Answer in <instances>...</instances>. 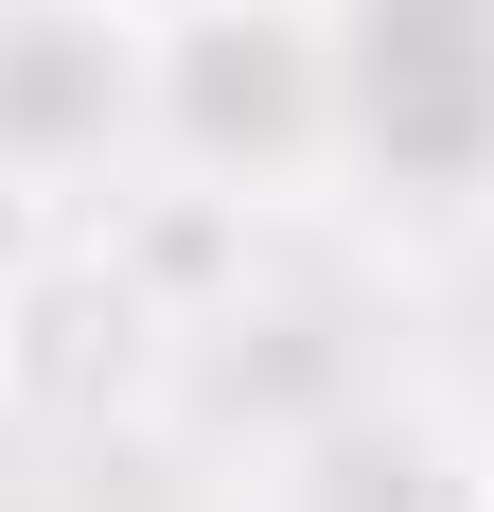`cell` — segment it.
<instances>
[{"mask_svg":"<svg viewBox=\"0 0 494 512\" xmlns=\"http://www.w3.org/2000/svg\"><path fill=\"white\" fill-rule=\"evenodd\" d=\"M336 142L406 195L494 177V0H336Z\"/></svg>","mask_w":494,"mask_h":512,"instance_id":"obj_1","label":"cell"},{"mask_svg":"<svg viewBox=\"0 0 494 512\" xmlns=\"http://www.w3.org/2000/svg\"><path fill=\"white\" fill-rule=\"evenodd\" d=\"M159 124L212 159V177H283V159L336 142V53L300 36V18H265V0H212V18H177V53H159Z\"/></svg>","mask_w":494,"mask_h":512,"instance_id":"obj_2","label":"cell"},{"mask_svg":"<svg viewBox=\"0 0 494 512\" xmlns=\"http://www.w3.org/2000/svg\"><path fill=\"white\" fill-rule=\"evenodd\" d=\"M142 89H159V53L106 0H18L0 18V177H71Z\"/></svg>","mask_w":494,"mask_h":512,"instance_id":"obj_3","label":"cell"},{"mask_svg":"<svg viewBox=\"0 0 494 512\" xmlns=\"http://www.w3.org/2000/svg\"><path fill=\"white\" fill-rule=\"evenodd\" d=\"M300 512H459V495H442V442L424 424H336L300 460Z\"/></svg>","mask_w":494,"mask_h":512,"instance_id":"obj_4","label":"cell"},{"mask_svg":"<svg viewBox=\"0 0 494 512\" xmlns=\"http://www.w3.org/2000/svg\"><path fill=\"white\" fill-rule=\"evenodd\" d=\"M106 18H124V36H142V18H212V0H106Z\"/></svg>","mask_w":494,"mask_h":512,"instance_id":"obj_5","label":"cell"}]
</instances>
